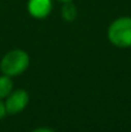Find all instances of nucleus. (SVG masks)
<instances>
[{
    "label": "nucleus",
    "instance_id": "1",
    "mask_svg": "<svg viewBox=\"0 0 131 132\" xmlns=\"http://www.w3.org/2000/svg\"><path fill=\"white\" fill-rule=\"evenodd\" d=\"M28 65H30V56L26 51L21 49H16L6 53L0 62V69L3 75H6L9 77L23 73L28 68Z\"/></svg>",
    "mask_w": 131,
    "mask_h": 132
},
{
    "label": "nucleus",
    "instance_id": "2",
    "mask_svg": "<svg viewBox=\"0 0 131 132\" xmlns=\"http://www.w3.org/2000/svg\"><path fill=\"white\" fill-rule=\"evenodd\" d=\"M108 40L117 47L131 46V17H120L108 27Z\"/></svg>",
    "mask_w": 131,
    "mask_h": 132
},
{
    "label": "nucleus",
    "instance_id": "3",
    "mask_svg": "<svg viewBox=\"0 0 131 132\" xmlns=\"http://www.w3.org/2000/svg\"><path fill=\"white\" fill-rule=\"evenodd\" d=\"M5 110H6V114H17V113H21L27 105H28V101H30V96H28V92L25 91V90H16V91H12L6 97H5Z\"/></svg>",
    "mask_w": 131,
    "mask_h": 132
},
{
    "label": "nucleus",
    "instance_id": "4",
    "mask_svg": "<svg viewBox=\"0 0 131 132\" xmlns=\"http://www.w3.org/2000/svg\"><path fill=\"white\" fill-rule=\"evenodd\" d=\"M51 0H28L27 9L34 18H45L51 12Z\"/></svg>",
    "mask_w": 131,
    "mask_h": 132
},
{
    "label": "nucleus",
    "instance_id": "5",
    "mask_svg": "<svg viewBox=\"0 0 131 132\" xmlns=\"http://www.w3.org/2000/svg\"><path fill=\"white\" fill-rule=\"evenodd\" d=\"M13 91V81L9 76H0V99L6 97Z\"/></svg>",
    "mask_w": 131,
    "mask_h": 132
},
{
    "label": "nucleus",
    "instance_id": "6",
    "mask_svg": "<svg viewBox=\"0 0 131 132\" xmlns=\"http://www.w3.org/2000/svg\"><path fill=\"white\" fill-rule=\"evenodd\" d=\"M62 17L68 21V22H72L76 19L77 17V10H76V6L72 4V1H68V3H63V6H62Z\"/></svg>",
    "mask_w": 131,
    "mask_h": 132
},
{
    "label": "nucleus",
    "instance_id": "7",
    "mask_svg": "<svg viewBox=\"0 0 131 132\" xmlns=\"http://www.w3.org/2000/svg\"><path fill=\"white\" fill-rule=\"evenodd\" d=\"M5 114H6V110H5V104L1 101V99H0V121L5 117Z\"/></svg>",
    "mask_w": 131,
    "mask_h": 132
},
{
    "label": "nucleus",
    "instance_id": "8",
    "mask_svg": "<svg viewBox=\"0 0 131 132\" xmlns=\"http://www.w3.org/2000/svg\"><path fill=\"white\" fill-rule=\"evenodd\" d=\"M32 132H55V131H53L51 128H46V127H40V128H36V130H34Z\"/></svg>",
    "mask_w": 131,
    "mask_h": 132
},
{
    "label": "nucleus",
    "instance_id": "9",
    "mask_svg": "<svg viewBox=\"0 0 131 132\" xmlns=\"http://www.w3.org/2000/svg\"><path fill=\"white\" fill-rule=\"evenodd\" d=\"M58 1H62V3H68V1H73V0H58Z\"/></svg>",
    "mask_w": 131,
    "mask_h": 132
}]
</instances>
